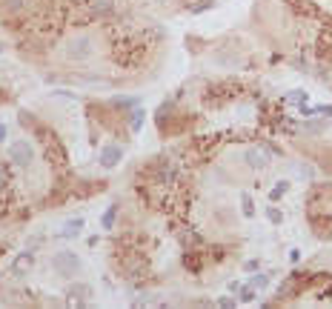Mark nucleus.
Masks as SVG:
<instances>
[{
    "instance_id": "obj_16",
    "label": "nucleus",
    "mask_w": 332,
    "mask_h": 309,
    "mask_svg": "<svg viewBox=\"0 0 332 309\" xmlns=\"http://www.w3.org/2000/svg\"><path fill=\"white\" fill-rule=\"evenodd\" d=\"M69 292H78V295H86V292H89V286H72Z\"/></svg>"
},
{
    "instance_id": "obj_4",
    "label": "nucleus",
    "mask_w": 332,
    "mask_h": 309,
    "mask_svg": "<svg viewBox=\"0 0 332 309\" xmlns=\"http://www.w3.org/2000/svg\"><path fill=\"white\" fill-rule=\"evenodd\" d=\"M117 158H120V146H109V149H103L101 163L109 169V166H114V163H117Z\"/></svg>"
},
{
    "instance_id": "obj_18",
    "label": "nucleus",
    "mask_w": 332,
    "mask_h": 309,
    "mask_svg": "<svg viewBox=\"0 0 332 309\" xmlns=\"http://www.w3.org/2000/svg\"><path fill=\"white\" fill-rule=\"evenodd\" d=\"M301 114H304V117H309V114H315V109H309V106H301Z\"/></svg>"
},
{
    "instance_id": "obj_9",
    "label": "nucleus",
    "mask_w": 332,
    "mask_h": 309,
    "mask_svg": "<svg viewBox=\"0 0 332 309\" xmlns=\"http://www.w3.org/2000/svg\"><path fill=\"white\" fill-rule=\"evenodd\" d=\"M286 189H289V183H278L272 192H269V201H278V198H281V195H284Z\"/></svg>"
},
{
    "instance_id": "obj_1",
    "label": "nucleus",
    "mask_w": 332,
    "mask_h": 309,
    "mask_svg": "<svg viewBox=\"0 0 332 309\" xmlns=\"http://www.w3.org/2000/svg\"><path fill=\"white\" fill-rule=\"evenodd\" d=\"M9 158L14 160V163L26 166V163L32 160V146H29V140H14L9 146Z\"/></svg>"
},
{
    "instance_id": "obj_3",
    "label": "nucleus",
    "mask_w": 332,
    "mask_h": 309,
    "mask_svg": "<svg viewBox=\"0 0 332 309\" xmlns=\"http://www.w3.org/2000/svg\"><path fill=\"white\" fill-rule=\"evenodd\" d=\"M52 266H55L60 275H69L78 269V258L72 255V252H57L55 258H52Z\"/></svg>"
},
{
    "instance_id": "obj_10",
    "label": "nucleus",
    "mask_w": 332,
    "mask_h": 309,
    "mask_svg": "<svg viewBox=\"0 0 332 309\" xmlns=\"http://www.w3.org/2000/svg\"><path fill=\"white\" fill-rule=\"evenodd\" d=\"M249 166H258V169H261V166H266V158H263L261 152H258V155L252 152V155H249Z\"/></svg>"
},
{
    "instance_id": "obj_13",
    "label": "nucleus",
    "mask_w": 332,
    "mask_h": 309,
    "mask_svg": "<svg viewBox=\"0 0 332 309\" xmlns=\"http://www.w3.org/2000/svg\"><path fill=\"white\" fill-rule=\"evenodd\" d=\"M140 123H143V109H135V114H132V129H137Z\"/></svg>"
},
{
    "instance_id": "obj_19",
    "label": "nucleus",
    "mask_w": 332,
    "mask_h": 309,
    "mask_svg": "<svg viewBox=\"0 0 332 309\" xmlns=\"http://www.w3.org/2000/svg\"><path fill=\"white\" fill-rule=\"evenodd\" d=\"M3 137H6V126L0 123V140H3Z\"/></svg>"
},
{
    "instance_id": "obj_15",
    "label": "nucleus",
    "mask_w": 332,
    "mask_h": 309,
    "mask_svg": "<svg viewBox=\"0 0 332 309\" xmlns=\"http://www.w3.org/2000/svg\"><path fill=\"white\" fill-rule=\"evenodd\" d=\"M252 286H255V289H263V286H266V275H258V278L252 281Z\"/></svg>"
},
{
    "instance_id": "obj_8",
    "label": "nucleus",
    "mask_w": 332,
    "mask_h": 309,
    "mask_svg": "<svg viewBox=\"0 0 332 309\" xmlns=\"http://www.w3.org/2000/svg\"><path fill=\"white\" fill-rule=\"evenodd\" d=\"M240 301H243V304H252V301H255V286H243V292H240Z\"/></svg>"
},
{
    "instance_id": "obj_17",
    "label": "nucleus",
    "mask_w": 332,
    "mask_h": 309,
    "mask_svg": "<svg viewBox=\"0 0 332 309\" xmlns=\"http://www.w3.org/2000/svg\"><path fill=\"white\" fill-rule=\"evenodd\" d=\"M218 307H235V301H232V298H221V301H218Z\"/></svg>"
},
{
    "instance_id": "obj_20",
    "label": "nucleus",
    "mask_w": 332,
    "mask_h": 309,
    "mask_svg": "<svg viewBox=\"0 0 332 309\" xmlns=\"http://www.w3.org/2000/svg\"><path fill=\"white\" fill-rule=\"evenodd\" d=\"M0 52H3V46H0Z\"/></svg>"
},
{
    "instance_id": "obj_2",
    "label": "nucleus",
    "mask_w": 332,
    "mask_h": 309,
    "mask_svg": "<svg viewBox=\"0 0 332 309\" xmlns=\"http://www.w3.org/2000/svg\"><path fill=\"white\" fill-rule=\"evenodd\" d=\"M66 55L72 57V60H83V57H89L92 55V40H89V37H75V40L69 43Z\"/></svg>"
},
{
    "instance_id": "obj_6",
    "label": "nucleus",
    "mask_w": 332,
    "mask_h": 309,
    "mask_svg": "<svg viewBox=\"0 0 332 309\" xmlns=\"http://www.w3.org/2000/svg\"><path fill=\"white\" fill-rule=\"evenodd\" d=\"M114 217H117V204H112L109 209H106V212H103V226H106V229H112Z\"/></svg>"
},
{
    "instance_id": "obj_7",
    "label": "nucleus",
    "mask_w": 332,
    "mask_h": 309,
    "mask_svg": "<svg viewBox=\"0 0 332 309\" xmlns=\"http://www.w3.org/2000/svg\"><path fill=\"white\" fill-rule=\"evenodd\" d=\"M240 204H243V215H246V217L255 215V206H252V198H249V195H243V198H240Z\"/></svg>"
},
{
    "instance_id": "obj_12",
    "label": "nucleus",
    "mask_w": 332,
    "mask_h": 309,
    "mask_svg": "<svg viewBox=\"0 0 332 309\" xmlns=\"http://www.w3.org/2000/svg\"><path fill=\"white\" fill-rule=\"evenodd\" d=\"M266 217H269L272 223H281V212H278L275 206H269V209H266Z\"/></svg>"
},
{
    "instance_id": "obj_14",
    "label": "nucleus",
    "mask_w": 332,
    "mask_h": 309,
    "mask_svg": "<svg viewBox=\"0 0 332 309\" xmlns=\"http://www.w3.org/2000/svg\"><path fill=\"white\" fill-rule=\"evenodd\" d=\"M23 266H32V255H20V258H17V266H14V269H23Z\"/></svg>"
},
{
    "instance_id": "obj_11",
    "label": "nucleus",
    "mask_w": 332,
    "mask_h": 309,
    "mask_svg": "<svg viewBox=\"0 0 332 309\" xmlns=\"http://www.w3.org/2000/svg\"><path fill=\"white\" fill-rule=\"evenodd\" d=\"M6 183H9V166L0 163V189H6Z\"/></svg>"
},
{
    "instance_id": "obj_5",
    "label": "nucleus",
    "mask_w": 332,
    "mask_h": 309,
    "mask_svg": "<svg viewBox=\"0 0 332 309\" xmlns=\"http://www.w3.org/2000/svg\"><path fill=\"white\" fill-rule=\"evenodd\" d=\"M80 226H83V220L75 217V220H69V223H66V229H63L60 235H63V238H75V235H80Z\"/></svg>"
}]
</instances>
